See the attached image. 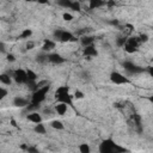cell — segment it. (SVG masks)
Here are the masks:
<instances>
[{
  "label": "cell",
  "instance_id": "obj_1",
  "mask_svg": "<svg viewBox=\"0 0 153 153\" xmlns=\"http://www.w3.org/2000/svg\"><path fill=\"white\" fill-rule=\"evenodd\" d=\"M129 151L116 143L113 139H105L99 145V153H128Z\"/></svg>",
  "mask_w": 153,
  "mask_h": 153
},
{
  "label": "cell",
  "instance_id": "obj_2",
  "mask_svg": "<svg viewBox=\"0 0 153 153\" xmlns=\"http://www.w3.org/2000/svg\"><path fill=\"white\" fill-rule=\"evenodd\" d=\"M55 98L57 99L59 103H63L66 105H73L72 96L69 95V88L68 86H60L57 88L55 92Z\"/></svg>",
  "mask_w": 153,
  "mask_h": 153
},
{
  "label": "cell",
  "instance_id": "obj_3",
  "mask_svg": "<svg viewBox=\"0 0 153 153\" xmlns=\"http://www.w3.org/2000/svg\"><path fill=\"white\" fill-rule=\"evenodd\" d=\"M49 89H50L49 84H47V85H46V86H43V88L37 89V90L34 92V95H32L31 103H32V104H37V105H40V104L46 99V95L48 93Z\"/></svg>",
  "mask_w": 153,
  "mask_h": 153
},
{
  "label": "cell",
  "instance_id": "obj_4",
  "mask_svg": "<svg viewBox=\"0 0 153 153\" xmlns=\"http://www.w3.org/2000/svg\"><path fill=\"white\" fill-rule=\"evenodd\" d=\"M139 38L138 37H130V38H127V41H126V43H124V50L127 51V53H129V54H132V53H135L136 50H138V48H139Z\"/></svg>",
  "mask_w": 153,
  "mask_h": 153
},
{
  "label": "cell",
  "instance_id": "obj_5",
  "mask_svg": "<svg viewBox=\"0 0 153 153\" xmlns=\"http://www.w3.org/2000/svg\"><path fill=\"white\" fill-rule=\"evenodd\" d=\"M110 80L116 84V85H123V84H129L130 80L127 78V76H124L123 74H121L120 72H111L110 74Z\"/></svg>",
  "mask_w": 153,
  "mask_h": 153
},
{
  "label": "cell",
  "instance_id": "obj_6",
  "mask_svg": "<svg viewBox=\"0 0 153 153\" xmlns=\"http://www.w3.org/2000/svg\"><path fill=\"white\" fill-rule=\"evenodd\" d=\"M123 68L129 73V74H139V73H143L146 71V68L143 67H140L130 61H126L123 62Z\"/></svg>",
  "mask_w": 153,
  "mask_h": 153
},
{
  "label": "cell",
  "instance_id": "obj_7",
  "mask_svg": "<svg viewBox=\"0 0 153 153\" xmlns=\"http://www.w3.org/2000/svg\"><path fill=\"white\" fill-rule=\"evenodd\" d=\"M12 76L13 79L16 80L17 84H26L28 83V78H26V71L19 68V69H16L13 73H12Z\"/></svg>",
  "mask_w": 153,
  "mask_h": 153
},
{
  "label": "cell",
  "instance_id": "obj_8",
  "mask_svg": "<svg viewBox=\"0 0 153 153\" xmlns=\"http://www.w3.org/2000/svg\"><path fill=\"white\" fill-rule=\"evenodd\" d=\"M48 61L54 63V65H61V63H63L66 61V59L62 57L57 53H53V54H48Z\"/></svg>",
  "mask_w": 153,
  "mask_h": 153
},
{
  "label": "cell",
  "instance_id": "obj_9",
  "mask_svg": "<svg viewBox=\"0 0 153 153\" xmlns=\"http://www.w3.org/2000/svg\"><path fill=\"white\" fill-rule=\"evenodd\" d=\"M60 41H61V42H75V41H76V37H75L72 32L62 30V34H61V36H60Z\"/></svg>",
  "mask_w": 153,
  "mask_h": 153
},
{
  "label": "cell",
  "instance_id": "obj_10",
  "mask_svg": "<svg viewBox=\"0 0 153 153\" xmlns=\"http://www.w3.org/2000/svg\"><path fill=\"white\" fill-rule=\"evenodd\" d=\"M84 55L90 59V57L97 56V55H98V51H97V49H96V48L93 47V44H92V46H89V47H85V48H84Z\"/></svg>",
  "mask_w": 153,
  "mask_h": 153
},
{
  "label": "cell",
  "instance_id": "obj_11",
  "mask_svg": "<svg viewBox=\"0 0 153 153\" xmlns=\"http://www.w3.org/2000/svg\"><path fill=\"white\" fill-rule=\"evenodd\" d=\"M13 105L17 107V108H24V107H28V105H29V102H28L25 98L16 97V98L13 99Z\"/></svg>",
  "mask_w": 153,
  "mask_h": 153
},
{
  "label": "cell",
  "instance_id": "obj_12",
  "mask_svg": "<svg viewBox=\"0 0 153 153\" xmlns=\"http://www.w3.org/2000/svg\"><path fill=\"white\" fill-rule=\"evenodd\" d=\"M28 120L30 122H32V123H36V124L42 123V116L38 113H31V114H29L28 115Z\"/></svg>",
  "mask_w": 153,
  "mask_h": 153
},
{
  "label": "cell",
  "instance_id": "obj_13",
  "mask_svg": "<svg viewBox=\"0 0 153 153\" xmlns=\"http://www.w3.org/2000/svg\"><path fill=\"white\" fill-rule=\"evenodd\" d=\"M93 42H95V37H92V36H83L80 38V43H82V46L84 48L89 47V46H92Z\"/></svg>",
  "mask_w": 153,
  "mask_h": 153
},
{
  "label": "cell",
  "instance_id": "obj_14",
  "mask_svg": "<svg viewBox=\"0 0 153 153\" xmlns=\"http://www.w3.org/2000/svg\"><path fill=\"white\" fill-rule=\"evenodd\" d=\"M54 48H55V42H54V41H51V40H44V44L42 46L43 53L49 51V50H51V49H54Z\"/></svg>",
  "mask_w": 153,
  "mask_h": 153
},
{
  "label": "cell",
  "instance_id": "obj_15",
  "mask_svg": "<svg viewBox=\"0 0 153 153\" xmlns=\"http://www.w3.org/2000/svg\"><path fill=\"white\" fill-rule=\"evenodd\" d=\"M55 111L57 113V115L63 116V115L67 113V105L63 104V103H57V104L55 105Z\"/></svg>",
  "mask_w": 153,
  "mask_h": 153
},
{
  "label": "cell",
  "instance_id": "obj_16",
  "mask_svg": "<svg viewBox=\"0 0 153 153\" xmlns=\"http://www.w3.org/2000/svg\"><path fill=\"white\" fill-rule=\"evenodd\" d=\"M104 5H105V3L104 1H101V0H90L89 7H90V10H96V9L102 7Z\"/></svg>",
  "mask_w": 153,
  "mask_h": 153
},
{
  "label": "cell",
  "instance_id": "obj_17",
  "mask_svg": "<svg viewBox=\"0 0 153 153\" xmlns=\"http://www.w3.org/2000/svg\"><path fill=\"white\" fill-rule=\"evenodd\" d=\"M0 83L4 84V85H10L11 84V76L7 73L0 74Z\"/></svg>",
  "mask_w": 153,
  "mask_h": 153
},
{
  "label": "cell",
  "instance_id": "obj_18",
  "mask_svg": "<svg viewBox=\"0 0 153 153\" xmlns=\"http://www.w3.org/2000/svg\"><path fill=\"white\" fill-rule=\"evenodd\" d=\"M34 130H35V133H37V134H46V132H47V129H46V127H44V124L43 123H38V124H36L35 126V128H34Z\"/></svg>",
  "mask_w": 153,
  "mask_h": 153
},
{
  "label": "cell",
  "instance_id": "obj_19",
  "mask_svg": "<svg viewBox=\"0 0 153 153\" xmlns=\"http://www.w3.org/2000/svg\"><path fill=\"white\" fill-rule=\"evenodd\" d=\"M36 61H37L38 63H46V62H48V54H46V53L38 54V55L36 56Z\"/></svg>",
  "mask_w": 153,
  "mask_h": 153
},
{
  "label": "cell",
  "instance_id": "obj_20",
  "mask_svg": "<svg viewBox=\"0 0 153 153\" xmlns=\"http://www.w3.org/2000/svg\"><path fill=\"white\" fill-rule=\"evenodd\" d=\"M26 78H28V82H36L37 75H36V73H35L34 71L28 69V71H26Z\"/></svg>",
  "mask_w": 153,
  "mask_h": 153
},
{
  "label": "cell",
  "instance_id": "obj_21",
  "mask_svg": "<svg viewBox=\"0 0 153 153\" xmlns=\"http://www.w3.org/2000/svg\"><path fill=\"white\" fill-rule=\"evenodd\" d=\"M50 126L54 128V129H57V130H62L63 128H65V126H63V123L61 122V121H57V120H55V121H53L51 123H50Z\"/></svg>",
  "mask_w": 153,
  "mask_h": 153
},
{
  "label": "cell",
  "instance_id": "obj_22",
  "mask_svg": "<svg viewBox=\"0 0 153 153\" xmlns=\"http://www.w3.org/2000/svg\"><path fill=\"white\" fill-rule=\"evenodd\" d=\"M31 35H32V30H31V29H25V30H23L22 34L19 35V38L25 40V38H29Z\"/></svg>",
  "mask_w": 153,
  "mask_h": 153
},
{
  "label": "cell",
  "instance_id": "obj_23",
  "mask_svg": "<svg viewBox=\"0 0 153 153\" xmlns=\"http://www.w3.org/2000/svg\"><path fill=\"white\" fill-rule=\"evenodd\" d=\"M69 9H71V10H73V11L79 12V11L82 10V7H80V3H79V1H72V3H71Z\"/></svg>",
  "mask_w": 153,
  "mask_h": 153
},
{
  "label": "cell",
  "instance_id": "obj_24",
  "mask_svg": "<svg viewBox=\"0 0 153 153\" xmlns=\"http://www.w3.org/2000/svg\"><path fill=\"white\" fill-rule=\"evenodd\" d=\"M79 151H80V153H91V148L88 143H82L79 146Z\"/></svg>",
  "mask_w": 153,
  "mask_h": 153
},
{
  "label": "cell",
  "instance_id": "obj_25",
  "mask_svg": "<svg viewBox=\"0 0 153 153\" xmlns=\"http://www.w3.org/2000/svg\"><path fill=\"white\" fill-rule=\"evenodd\" d=\"M71 0H60V1H57V5L59 6H62V7H65V9H69V6H71Z\"/></svg>",
  "mask_w": 153,
  "mask_h": 153
},
{
  "label": "cell",
  "instance_id": "obj_26",
  "mask_svg": "<svg viewBox=\"0 0 153 153\" xmlns=\"http://www.w3.org/2000/svg\"><path fill=\"white\" fill-rule=\"evenodd\" d=\"M126 41H127V38L126 37H118L117 40H116V44L118 46V47H123L124 46V43H126Z\"/></svg>",
  "mask_w": 153,
  "mask_h": 153
},
{
  "label": "cell",
  "instance_id": "obj_27",
  "mask_svg": "<svg viewBox=\"0 0 153 153\" xmlns=\"http://www.w3.org/2000/svg\"><path fill=\"white\" fill-rule=\"evenodd\" d=\"M6 96H7V90L4 88H0V101L4 99Z\"/></svg>",
  "mask_w": 153,
  "mask_h": 153
},
{
  "label": "cell",
  "instance_id": "obj_28",
  "mask_svg": "<svg viewBox=\"0 0 153 153\" xmlns=\"http://www.w3.org/2000/svg\"><path fill=\"white\" fill-rule=\"evenodd\" d=\"M74 97H75L76 99H83V98H84V93H83L82 91H79V90H76V91L74 92Z\"/></svg>",
  "mask_w": 153,
  "mask_h": 153
},
{
  "label": "cell",
  "instance_id": "obj_29",
  "mask_svg": "<svg viewBox=\"0 0 153 153\" xmlns=\"http://www.w3.org/2000/svg\"><path fill=\"white\" fill-rule=\"evenodd\" d=\"M62 18H63L66 22H71V21L73 19V16H72L71 13H67V12H65V13L62 15Z\"/></svg>",
  "mask_w": 153,
  "mask_h": 153
},
{
  "label": "cell",
  "instance_id": "obj_30",
  "mask_svg": "<svg viewBox=\"0 0 153 153\" xmlns=\"http://www.w3.org/2000/svg\"><path fill=\"white\" fill-rule=\"evenodd\" d=\"M61 34H62V29H56V30L54 31V37H55V40L60 41V36H61Z\"/></svg>",
  "mask_w": 153,
  "mask_h": 153
},
{
  "label": "cell",
  "instance_id": "obj_31",
  "mask_svg": "<svg viewBox=\"0 0 153 153\" xmlns=\"http://www.w3.org/2000/svg\"><path fill=\"white\" fill-rule=\"evenodd\" d=\"M26 152H28V153H41L35 146H29L28 149H26Z\"/></svg>",
  "mask_w": 153,
  "mask_h": 153
},
{
  "label": "cell",
  "instance_id": "obj_32",
  "mask_svg": "<svg viewBox=\"0 0 153 153\" xmlns=\"http://www.w3.org/2000/svg\"><path fill=\"white\" fill-rule=\"evenodd\" d=\"M7 61L9 62H13V61H16V57H15V55L13 54H7Z\"/></svg>",
  "mask_w": 153,
  "mask_h": 153
},
{
  "label": "cell",
  "instance_id": "obj_33",
  "mask_svg": "<svg viewBox=\"0 0 153 153\" xmlns=\"http://www.w3.org/2000/svg\"><path fill=\"white\" fill-rule=\"evenodd\" d=\"M34 47H35V43H34V42H31V41H30V42H28V43H26V49H28V50L34 49Z\"/></svg>",
  "mask_w": 153,
  "mask_h": 153
},
{
  "label": "cell",
  "instance_id": "obj_34",
  "mask_svg": "<svg viewBox=\"0 0 153 153\" xmlns=\"http://www.w3.org/2000/svg\"><path fill=\"white\" fill-rule=\"evenodd\" d=\"M148 40V36L147 35H140V37H139V41L140 42H146Z\"/></svg>",
  "mask_w": 153,
  "mask_h": 153
},
{
  "label": "cell",
  "instance_id": "obj_35",
  "mask_svg": "<svg viewBox=\"0 0 153 153\" xmlns=\"http://www.w3.org/2000/svg\"><path fill=\"white\" fill-rule=\"evenodd\" d=\"M6 49H5V44L3 42H0V53H5Z\"/></svg>",
  "mask_w": 153,
  "mask_h": 153
},
{
  "label": "cell",
  "instance_id": "obj_36",
  "mask_svg": "<svg viewBox=\"0 0 153 153\" xmlns=\"http://www.w3.org/2000/svg\"><path fill=\"white\" fill-rule=\"evenodd\" d=\"M105 5H108V6H115V3L114 1H109V3H105Z\"/></svg>",
  "mask_w": 153,
  "mask_h": 153
},
{
  "label": "cell",
  "instance_id": "obj_37",
  "mask_svg": "<svg viewBox=\"0 0 153 153\" xmlns=\"http://www.w3.org/2000/svg\"><path fill=\"white\" fill-rule=\"evenodd\" d=\"M28 147H29V146H26V145H24V143H23V145L21 146V148H22V149H25V151L28 149Z\"/></svg>",
  "mask_w": 153,
  "mask_h": 153
},
{
  "label": "cell",
  "instance_id": "obj_38",
  "mask_svg": "<svg viewBox=\"0 0 153 153\" xmlns=\"http://www.w3.org/2000/svg\"><path fill=\"white\" fill-rule=\"evenodd\" d=\"M148 73L152 75L153 74V69H152V67H148Z\"/></svg>",
  "mask_w": 153,
  "mask_h": 153
},
{
  "label": "cell",
  "instance_id": "obj_39",
  "mask_svg": "<svg viewBox=\"0 0 153 153\" xmlns=\"http://www.w3.org/2000/svg\"><path fill=\"white\" fill-rule=\"evenodd\" d=\"M11 124H12L13 127H17V124H16V121H15V120H11Z\"/></svg>",
  "mask_w": 153,
  "mask_h": 153
},
{
  "label": "cell",
  "instance_id": "obj_40",
  "mask_svg": "<svg viewBox=\"0 0 153 153\" xmlns=\"http://www.w3.org/2000/svg\"><path fill=\"white\" fill-rule=\"evenodd\" d=\"M111 24H114V25H116V24H117V21H113V22H111Z\"/></svg>",
  "mask_w": 153,
  "mask_h": 153
}]
</instances>
